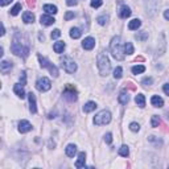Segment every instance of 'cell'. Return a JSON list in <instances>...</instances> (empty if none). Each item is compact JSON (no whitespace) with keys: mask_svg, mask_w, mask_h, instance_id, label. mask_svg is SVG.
Returning <instances> with one entry per match:
<instances>
[{"mask_svg":"<svg viewBox=\"0 0 169 169\" xmlns=\"http://www.w3.org/2000/svg\"><path fill=\"white\" fill-rule=\"evenodd\" d=\"M74 12H66V15H65V20L66 21H69L70 19H74Z\"/></svg>","mask_w":169,"mask_h":169,"instance_id":"41","label":"cell"},{"mask_svg":"<svg viewBox=\"0 0 169 169\" xmlns=\"http://www.w3.org/2000/svg\"><path fill=\"white\" fill-rule=\"evenodd\" d=\"M130 89V90H132V91H135L136 90V86H135L134 83H132V82H127V83H125V89Z\"/></svg>","mask_w":169,"mask_h":169,"instance_id":"42","label":"cell"},{"mask_svg":"<svg viewBox=\"0 0 169 169\" xmlns=\"http://www.w3.org/2000/svg\"><path fill=\"white\" fill-rule=\"evenodd\" d=\"M65 152H66V155H68L69 157H74V155L77 153V147H75L74 144H69L68 147H66Z\"/></svg>","mask_w":169,"mask_h":169,"instance_id":"19","label":"cell"},{"mask_svg":"<svg viewBox=\"0 0 169 169\" xmlns=\"http://www.w3.org/2000/svg\"><path fill=\"white\" fill-rule=\"evenodd\" d=\"M12 69V64L8 61H2V64H0V70H2L3 74H7L8 71H11Z\"/></svg>","mask_w":169,"mask_h":169,"instance_id":"17","label":"cell"},{"mask_svg":"<svg viewBox=\"0 0 169 169\" xmlns=\"http://www.w3.org/2000/svg\"><path fill=\"white\" fill-rule=\"evenodd\" d=\"M20 82H21V85L26 83V73L25 71H21V75H20Z\"/></svg>","mask_w":169,"mask_h":169,"instance_id":"40","label":"cell"},{"mask_svg":"<svg viewBox=\"0 0 169 169\" xmlns=\"http://www.w3.org/2000/svg\"><path fill=\"white\" fill-rule=\"evenodd\" d=\"M64 98L69 102H75L77 101V91L73 86H66L65 91H64Z\"/></svg>","mask_w":169,"mask_h":169,"instance_id":"8","label":"cell"},{"mask_svg":"<svg viewBox=\"0 0 169 169\" xmlns=\"http://www.w3.org/2000/svg\"><path fill=\"white\" fill-rule=\"evenodd\" d=\"M11 50L13 54L21 56V57H28L29 52H31V45H29L28 37H25L21 33H16L15 37L12 40Z\"/></svg>","mask_w":169,"mask_h":169,"instance_id":"1","label":"cell"},{"mask_svg":"<svg viewBox=\"0 0 169 169\" xmlns=\"http://www.w3.org/2000/svg\"><path fill=\"white\" fill-rule=\"evenodd\" d=\"M11 2H12V0H0V5H2V7H5L7 4H9Z\"/></svg>","mask_w":169,"mask_h":169,"instance_id":"45","label":"cell"},{"mask_svg":"<svg viewBox=\"0 0 169 169\" xmlns=\"http://www.w3.org/2000/svg\"><path fill=\"white\" fill-rule=\"evenodd\" d=\"M38 38H40V41H44V40H45L44 35H40V36H38Z\"/></svg>","mask_w":169,"mask_h":169,"instance_id":"49","label":"cell"},{"mask_svg":"<svg viewBox=\"0 0 169 169\" xmlns=\"http://www.w3.org/2000/svg\"><path fill=\"white\" fill-rule=\"evenodd\" d=\"M82 36V32L79 31L78 28H71V31H70V37L71 38H79Z\"/></svg>","mask_w":169,"mask_h":169,"instance_id":"27","label":"cell"},{"mask_svg":"<svg viewBox=\"0 0 169 169\" xmlns=\"http://www.w3.org/2000/svg\"><path fill=\"white\" fill-rule=\"evenodd\" d=\"M135 102H136V104L139 106V107H144L145 106V98L143 94H137L136 98H135Z\"/></svg>","mask_w":169,"mask_h":169,"instance_id":"25","label":"cell"},{"mask_svg":"<svg viewBox=\"0 0 169 169\" xmlns=\"http://www.w3.org/2000/svg\"><path fill=\"white\" fill-rule=\"evenodd\" d=\"M102 4H103V0H92V2H91V7H92V8H99Z\"/></svg>","mask_w":169,"mask_h":169,"instance_id":"35","label":"cell"},{"mask_svg":"<svg viewBox=\"0 0 169 169\" xmlns=\"http://www.w3.org/2000/svg\"><path fill=\"white\" fill-rule=\"evenodd\" d=\"M119 102H120L122 104H127L128 102H130V95L127 94V92H120V95H119Z\"/></svg>","mask_w":169,"mask_h":169,"instance_id":"24","label":"cell"},{"mask_svg":"<svg viewBox=\"0 0 169 169\" xmlns=\"http://www.w3.org/2000/svg\"><path fill=\"white\" fill-rule=\"evenodd\" d=\"M104 141H106L107 144H111V143H112V135L110 134V132L104 135Z\"/></svg>","mask_w":169,"mask_h":169,"instance_id":"38","label":"cell"},{"mask_svg":"<svg viewBox=\"0 0 169 169\" xmlns=\"http://www.w3.org/2000/svg\"><path fill=\"white\" fill-rule=\"evenodd\" d=\"M97 21H98V24H101V25H106L107 24V21H108V16H99V17L97 19Z\"/></svg>","mask_w":169,"mask_h":169,"instance_id":"33","label":"cell"},{"mask_svg":"<svg viewBox=\"0 0 169 169\" xmlns=\"http://www.w3.org/2000/svg\"><path fill=\"white\" fill-rule=\"evenodd\" d=\"M123 50L124 54H134V46H132L131 42H125L123 46Z\"/></svg>","mask_w":169,"mask_h":169,"instance_id":"26","label":"cell"},{"mask_svg":"<svg viewBox=\"0 0 169 169\" xmlns=\"http://www.w3.org/2000/svg\"><path fill=\"white\" fill-rule=\"evenodd\" d=\"M50 36H52V38H58L59 36H61V31H59V29H54Z\"/></svg>","mask_w":169,"mask_h":169,"instance_id":"39","label":"cell"},{"mask_svg":"<svg viewBox=\"0 0 169 169\" xmlns=\"http://www.w3.org/2000/svg\"><path fill=\"white\" fill-rule=\"evenodd\" d=\"M110 122H111V112L107 111V110L98 112L94 118V124L95 125H104V124H108Z\"/></svg>","mask_w":169,"mask_h":169,"instance_id":"4","label":"cell"},{"mask_svg":"<svg viewBox=\"0 0 169 169\" xmlns=\"http://www.w3.org/2000/svg\"><path fill=\"white\" fill-rule=\"evenodd\" d=\"M61 66L64 68V70L66 73H69V74H73V73L77 70V64H75L70 57H68V56H64V57L61 58Z\"/></svg>","mask_w":169,"mask_h":169,"instance_id":"5","label":"cell"},{"mask_svg":"<svg viewBox=\"0 0 169 169\" xmlns=\"http://www.w3.org/2000/svg\"><path fill=\"white\" fill-rule=\"evenodd\" d=\"M110 49H111V53H112V57H114L115 59H118V61L124 59V50L122 49L120 37H119V36L112 37L111 42H110Z\"/></svg>","mask_w":169,"mask_h":169,"instance_id":"2","label":"cell"},{"mask_svg":"<svg viewBox=\"0 0 169 169\" xmlns=\"http://www.w3.org/2000/svg\"><path fill=\"white\" fill-rule=\"evenodd\" d=\"M36 87H37V90H38V91L45 92V91L50 90V87H52V82H50V79H49V78L42 77V78H40L38 81H37V83H36Z\"/></svg>","mask_w":169,"mask_h":169,"instance_id":"7","label":"cell"},{"mask_svg":"<svg viewBox=\"0 0 169 169\" xmlns=\"http://www.w3.org/2000/svg\"><path fill=\"white\" fill-rule=\"evenodd\" d=\"M44 11L49 15H56L57 13V7L56 5H52V4H45L44 5Z\"/></svg>","mask_w":169,"mask_h":169,"instance_id":"21","label":"cell"},{"mask_svg":"<svg viewBox=\"0 0 169 169\" xmlns=\"http://www.w3.org/2000/svg\"><path fill=\"white\" fill-rule=\"evenodd\" d=\"M26 4L29 8H35L36 7V0H26Z\"/></svg>","mask_w":169,"mask_h":169,"instance_id":"43","label":"cell"},{"mask_svg":"<svg viewBox=\"0 0 169 169\" xmlns=\"http://www.w3.org/2000/svg\"><path fill=\"white\" fill-rule=\"evenodd\" d=\"M164 17L167 19V20H169V9H167V11L164 12Z\"/></svg>","mask_w":169,"mask_h":169,"instance_id":"47","label":"cell"},{"mask_svg":"<svg viewBox=\"0 0 169 169\" xmlns=\"http://www.w3.org/2000/svg\"><path fill=\"white\" fill-rule=\"evenodd\" d=\"M85 163H86V153L85 152H81V153L78 155V160H77V163H75V168H83Z\"/></svg>","mask_w":169,"mask_h":169,"instance_id":"15","label":"cell"},{"mask_svg":"<svg viewBox=\"0 0 169 169\" xmlns=\"http://www.w3.org/2000/svg\"><path fill=\"white\" fill-rule=\"evenodd\" d=\"M66 4H68L69 7H73V5H77L78 2H77V0H68V2H66Z\"/></svg>","mask_w":169,"mask_h":169,"instance_id":"44","label":"cell"},{"mask_svg":"<svg viewBox=\"0 0 169 169\" xmlns=\"http://www.w3.org/2000/svg\"><path fill=\"white\" fill-rule=\"evenodd\" d=\"M13 91H15L16 95H17V97H20L21 99L25 98V91H24V89H23V85H20V83L15 85V86H13Z\"/></svg>","mask_w":169,"mask_h":169,"instance_id":"16","label":"cell"},{"mask_svg":"<svg viewBox=\"0 0 169 169\" xmlns=\"http://www.w3.org/2000/svg\"><path fill=\"white\" fill-rule=\"evenodd\" d=\"M40 23H41L42 25H45V26H49V25L54 24L56 20L53 19L52 16H49V15H42L41 17H40Z\"/></svg>","mask_w":169,"mask_h":169,"instance_id":"12","label":"cell"},{"mask_svg":"<svg viewBox=\"0 0 169 169\" xmlns=\"http://www.w3.org/2000/svg\"><path fill=\"white\" fill-rule=\"evenodd\" d=\"M145 71V68L143 65H137V66H134L132 68V73L134 74H140V73H144Z\"/></svg>","mask_w":169,"mask_h":169,"instance_id":"31","label":"cell"},{"mask_svg":"<svg viewBox=\"0 0 169 169\" xmlns=\"http://www.w3.org/2000/svg\"><path fill=\"white\" fill-rule=\"evenodd\" d=\"M98 69H99L101 75H103V77L110 73V69H111L110 59H108L107 54H104L103 52L99 53V56H98Z\"/></svg>","mask_w":169,"mask_h":169,"instance_id":"3","label":"cell"},{"mask_svg":"<svg viewBox=\"0 0 169 169\" xmlns=\"http://www.w3.org/2000/svg\"><path fill=\"white\" fill-rule=\"evenodd\" d=\"M82 46H83V49H86V50H91V49H94V46H95V40L92 37L85 38L83 42H82Z\"/></svg>","mask_w":169,"mask_h":169,"instance_id":"11","label":"cell"},{"mask_svg":"<svg viewBox=\"0 0 169 169\" xmlns=\"http://www.w3.org/2000/svg\"><path fill=\"white\" fill-rule=\"evenodd\" d=\"M28 99H29V110H31L32 114H36L37 112V106H36V97L33 92H29L28 94Z\"/></svg>","mask_w":169,"mask_h":169,"instance_id":"9","label":"cell"},{"mask_svg":"<svg viewBox=\"0 0 169 169\" xmlns=\"http://www.w3.org/2000/svg\"><path fill=\"white\" fill-rule=\"evenodd\" d=\"M141 83H143L144 86H149V85H152V83H153V79H152L151 77H148V78H144V79H143V82H141Z\"/></svg>","mask_w":169,"mask_h":169,"instance_id":"37","label":"cell"},{"mask_svg":"<svg viewBox=\"0 0 169 169\" xmlns=\"http://www.w3.org/2000/svg\"><path fill=\"white\" fill-rule=\"evenodd\" d=\"M140 25H141V21L139 19H134V20H131L130 21V24H128V28L131 29V31H135V29H137V28H140Z\"/></svg>","mask_w":169,"mask_h":169,"instance_id":"20","label":"cell"},{"mask_svg":"<svg viewBox=\"0 0 169 169\" xmlns=\"http://www.w3.org/2000/svg\"><path fill=\"white\" fill-rule=\"evenodd\" d=\"M38 61H40V65H41V68H46L49 71H50V74L53 77H58V69L56 68L54 65L52 64V62H49L48 59L45 57H42L41 54H38Z\"/></svg>","mask_w":169,"mask_h":169,"instance_id":"6","label":"cell"},{"mask_svg":"<svg viewBox=\"0 0 169 169\" xmlns=\"http://www.w3.org/2000/svg\"><path fill=\"white\" fill-rule=\"evenodd\" d=\"M119 155H120V156H123V157H127L128 155H130V149H128L127 145H122L120 149H119Z\"/></svg>","mask_w":169,"mask_h":169,"instance_id":"30","label":"cell"},{"mask_svg":"<svg viewBox=\"0 0 169 169\" xmlns=\"http://www.w3.org/2000/svg\"><path fill=\"white\" fill-rule=\"evenodd\" d=\"M122 73H123V69H122L120 66H118V68L114 70V78H116V79L122 78V75H123Z\"/></svg>","mask_w":169,"mask_h":169,"instance_id":"34","label":"cell"},{"mask_svg":"<svg viewBox=\"0 0 169 169\" xmlns=\"http://www.w3.org/2000/svg\"><path fill=\"white\" fill-rule=\"evenodd\" d=\"M23 21L26 23V24H31V23L35 21V15L32 12H24L23 13Z\"/></svg>","mask_w":169,"mask_h":169,"instance_id":"18","label":"cell"},{"mask_svg":"<svg viewBox=\"0 0 169 169\" xmlns=\"http://www.w3.org/2000/svg\"><path fill=\"white\" fill-rule=\"evenodd\" d=\"M163 90H164V92L167 95H169V83H167V85H164V87H163Z\"/></svg>","mask_w":169,"mask_h":169,"instance_id":"46","label":"cell"},{"mask_svg":"<svg viewBox=\"0 0 169 169\" xmlns=\"http://www.w3.org/2000/svg\"><path fill=\"white\" fill-rule=\"evenodd\" d=\"M95 108H97V104H95V102H87L85 106H83V111L87 114V112H91L94 111Z\"/></svg>","mask_w":169,"mask_h":169,"instance_id":"22","label":"cell"},{"mask_svg":"<svg viewBox=\"0 0 169 169\" xmlns=\"http://www.w3.org/2000/svg\"><path fill=\"white\" fill-rule=\"evenodd\" d=\"M130 130L134 131V132H137L139 130H140V125H139L137 123H131L130 124Z\"/></svg>","mask_w":169,"mask_h":169,"instance_id":"36","label":"cell"},{"mask_svg":"<svg viewBox=\"0 0 169 169\" xmlns=\"http://www.w3.org/2000/svg\"><path fill=\"white\" fill-rule=\"evenodd\" d=\"M20 11H21V3H17V4H16V5L11 9V15H12V16H16V15H19Z\"/></svg>","mask_w":169,"mask_h":169,"instance_id":"32","label":"cell"},{"mask_svg":"<svg viewBox=\"0 0 169 169\" xmlns=\"http://www.w3.org/2000/svg\"><path fill=\"white\" fill-rule=\"evenodd\" d=\"M151 103H152V106H155V107H163L164 101H163V98L158 97V95H153L151 99Z\"/></svg>","mask_w":169,"mask_h":169,"instance_id":"14","label":"cell"},{"mask_svg":"<svg viewBox=\"0 0 169 169\" xmlns=\"http://www.w3.org/2000/svg\"><path fill=\"white\" fill-rule=\"evenodd\" d=\"M160 123H161V119L157 116V115H153V116H152V120H151V125L153 128H156V127H158V125H160Z\"/></svg>","mask_w":169,"mask_h":169,"instance_id":"28","label":"cell"},{"mask_svg":"<svg viewBox=\"0 0 169 169\" xmlns=\"http://www.w3.org/2000/svg\"><path fill=\"white\" fill-rule=\"evenodd\" d=\"M135 38L137 40V41H145V40H148V33L147 32H139L136 36H135Z\"/></svg>","mask_w":169,"mask_h":169,"instance_id":"29","label":"cell"},{"mask_svg":"<svg viewBox=\"0 0 169 169\" xmlns=\"http://www.w3.org/2000/svg\"><path fill=\"white\" fill-rule=\"evenodd\" d=\"M130 16H131V9H130V7L122 5L120 9H119V17H120V19H127V17H130Z\"/></svg>","mask_w":169,"mask_h":169,"instance_id":"13","label":"cell"},{"mask_svg":"<svg viewBox=\"0 0 169 169\" xmlns=\"http://www.w3.org/2000/svg\"><path fill=\"white\" fill-rule=\"evenodd\" d=\"M32 130V124L29 123L28 120H21L19 123V131L21 132V134H25V132H29Z\"/></svg>","mask_w":169,"mask_h":169,"instance_id":"10","label":"cell"},{"mask_svg":"<svg viewBox=\"0 0 169 169\" xmlns=\"http://www.w3.org/2000/svg\"><path fill=\"white\" fill-rule=\"evenodd\" d=\"M53 49H54L56 53H62V52H64V49H65V42L64 41L56 42V44L53 45Z\"/></svg>","mask_w":169,"mask_h":169,"instance_id":"23","label":"cell"},{"mask_svg":"<svg viewBox=\"0 0 169 169\" xmlns=\"http://www.w3.org/2000/svg\"><path fill=\"white\" fill-rule=\"evenodd\" d=\"M136 61H144V57H141V56H139V57H136Z\"/></svg>","mask_w":169,"mask_h":169,"instance_id":"48","label":"cell"}]
</instances>
